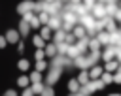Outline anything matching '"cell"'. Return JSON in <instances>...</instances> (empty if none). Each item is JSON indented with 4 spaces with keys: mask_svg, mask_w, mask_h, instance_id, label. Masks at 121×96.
<instances>
[{
    "mask_svg": "<svg viewBox=\"0 0 121 96\" xmlns=\"http://www.w3.org/2000/svg\"><path fill=\"white\" fill-rule=\"evenodd\" d=\"M0 47H6V36H0Z\"/></svg>",
    "mask_w": 121,
    "mask_h": 96,
    "instance_id": "7a4b0ae2",
    "label": "cell"
},
{
    "mask_svg": "<svg viewBox=\"0 0 121 96\" xmlns=\"http://www.w3.org/2000/svg\"><path fill=\"white\" fill-rule=\"evenodd\" d=\"M6 40H8L9 43H17V41H19V32H15V30H9V32L6 34Z\"/></svg>",
    "mask_w": 121,
    "mask_h": 96,
    "instance_id": "6da1fadb",
    "label": "cell"
}]
</instances>
